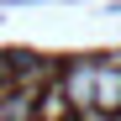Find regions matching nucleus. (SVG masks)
<instances>
[{
    "mask_svg": "<svg viewBox=\"0 0 121 121\" xmlns=\"http://www.w3.org/2000/svg\"><path fill=\"white\" fill-rule=\"evenodd\" d=\"M63 100H69L63 90H48L42 100H37V105H42V121H63V116H69V105H63Z\"/></svg>",
    "mask_w": 121,
    "mask_h": 121,
    "instance_id": "3",
    "label": "nucleus"
},
{
    "mask_svg": "<svg viewBox=\"0 0 121 121\" xmlns=\"http://www.w3.org/2000/svg\"><path fill=\"white\" fill-rule=\"evenodd\" d=\"M95 84H100V69H95V63H74V69H69V79H63L69 105H79V111H95Z\"/></svg>",
    "mask_w": 121,
    "mask_h": 121,
    "instance_id": "1",
    "label": "nucleus"
},
{
    "mask_svg": "<svg viewBox=\"0 0 121 121\" xmlns=\"http://www.w3.org/2000/svg\"><path fill=\"white\" fill-rule=\"evenodd\" d=\"M95 105H100V111H121V69H100Z\"/></svg>",
    "mask_w": 121,
    "mask_h": 121,
    "instance_id": "2",
    "label": "nucleus"
},
{
    "mask_svg": "<svg viewBox=\"0 0 121 121\" xmlns=\"http://www.w3.org/2000/svg\"><path fill=\"white\" fill-rule=\"evenodd\" d=\"M32 105H37L32 95H11V100H5V121H32V116H37Z\"/></svg>",
    "mask_w": 121,
    "mask_h": 121,
    "instance_id": "4",
    "label": "nucleus"
}]
</instances>
